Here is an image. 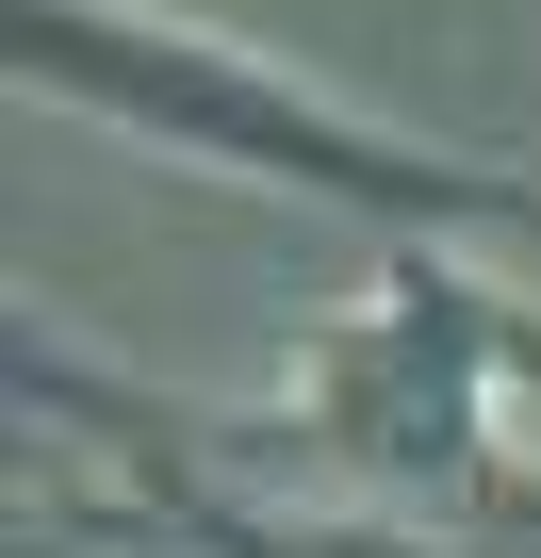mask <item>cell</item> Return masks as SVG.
Segmentation results:
<instances>
[{
	"label": "cell",
	"instance_id": "obj_2",
	"mask_svg": "<svg viewBox=\"0 0 541 558\" xmlns=\"http://www.w3.org/2000/svg\"><path fill=\"white\" fill-rule=\"evenodd\" d=\"M492 345H508V313L476 296L459 263H394L378 329L345 362H312V460L345 444L394 493H476V444H492V395L476 378H492Z\"/></svg>",
	"mask_w": 541,
	"mask_h": 558
},
{
	"label": "cell",
	"instance_id": "obj_1",
	"mask_svg": "<svg viewBox=\"0 0 541 558\" xmlns=\"http://www.w3.org/2000/svg\"><path fill=\"white\" fill-rule=\"evenodd\" d=\"M17 66H34V83H83V99H115V116H148V132H181V148H230V165L378 197V214H525V181L443 165V148H394V132H361V116H329V99H280L246 50L148 34V17H115V0H17Z\"/></svg>",
	"mask_w": 541,
	"mask_h": 558
}]
</instances>
